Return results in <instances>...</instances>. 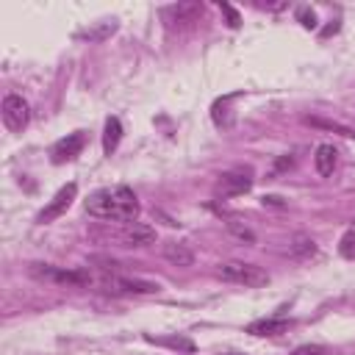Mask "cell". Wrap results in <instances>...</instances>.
Here are the masks:
<instances>
[{
  "instance_id": "cell-16",
  "label": "cell",
  "mask_w": 355,
  "mask_h": 355,
  "mask_svg": "<svg viewBox=\"0 0 355 355\" xmlns=\"http://www.w3.org/2000/svg\"><path fill=\"white\" fill-rule=\"evenodd\" d=\"M288 252L294 255V258H308V255H313L316 252V241L311 239V236H294V241H291V247H288Z\"/></svg>"
},
{
  "instance_id": "cell-18",
  "label": "cell",
  "mask_w": 355,
  "mask_h": 355,
  "mask_svg": "<svg viewBox=\"0 0 355 355\" xmlns=\"http://www.w3.org/2000/svg\"><path fill=\"white\" fill-rule=\"evenodd\" d=\"M338 252H341V258L355 261V227H349V230L338 239Z\"/></svg>"
},
{
  "instance_id": "cell-22",
  "label": "cell",
  "mask_w": 355,
  "mask_h": 355,
  "mask_svg": "<svg viewBox=\"0 0 355 355\" xmlns=\"http://www.w3.org/2000/svg\"><path fill=\"white\" fill-rule=\"evenodd\" d=\"M219 8L225 11V17H227V25H230V28H239V22H241V19H239L236 8H233V6H227V3H219Z\"/></svg>"
},
{
  "instance_id": "cell-12",
  "label": "cell",
  "mask_w": 355,
  "mask_h": 355,
  "mask_svg": "<svg viewBox=\"0 0 355 355\" xmlns=\"http://www.w3.org/2000/svg\"><path fill=\"white\" fill-rule=\"evenodd\" d=\"M200 14H202V3H178L164 11L166 19L172 17V22H197Z\"/></svg>"
},
{
  "instance_id": "cell-2",
  "label": "cell",
  "mask_w": 355,
  "mask_h": 355,
  "mask_svg": "<svg viewBox=\"0 0 355 355\" xmlns=\"http://www.w3.org/2000/svg\"><path fill=\"white\" fill-rule=\"evenodd\" d=\"M216 275L225 283H236V286H244V288H261V286L269 283V275L261 266L247 263V261H227L216 269Z\"/></svg>"
},
{
  "instance_id": "cell-23",
  "label": "cell",
  "mask_w": 355,
  "mask_h": 355,
  "mask_svg": "<svg viewBox=\"0 0 355 355\" xmlns=\"http://www.w3.org/2000/svg\"><path fill=\"white\" fill-rule=\"evenodd\" d=\"M297 17H300V22H302L305 28H316V14H313V11L300 8V11H297Z\"/></svg>"
},
{
  "instance_id": "cell-6",
  "label": "cell",
  "mask_w": 355,
  "mask_h": 355,
  "mask_svg": "<svg viewBox=\"0 0 355 355\" xmlns=\"http://www.w3.org/2000/svg\"><path fill=\"white\" fill-rule=\"evenodd\" d=\"M75 194H78V183H67V186H61L55 194H53V200L42 208V214H39V222L42 225H47V222H53V219H58L69 205H72V200H75Z\"/></svg>"
},
{
  "instance_id": "cell-14",
  "label": "cell",
  "mask_w": 355,
  "mask_h": 355,
  "mask_svg": "<svg viewBox=\"0 0 355 355\" xmlns=\"http://www.w3.org/2000/svg\"><path fill=\"white\" fill-rule=\"evenodd\" d=\"M119 139H122V122H119L116 116H108V119H105V133H103V150L111 155V153L116 150Z\"/></svg>"
},
{
  "instance_id": "cell-4",
  "label": "cell",
  "mask_w": 355,
  "mask_h": 355,
  "mask_svg": "<svg viewBox=\"0 0 355 355\" xmlns=\"http://www.w3.org/2000/svg\"><path fill=\"white\" fill-rule=\"evenodd\" d=\"M0 111H3V125H6L11 133L25 130L28 122H31V108H28V103H25L19 94H6Z\"/></svg>"
},
{
  "instance_id": "cell-19",
  "label": "cell",
  "mask_w": 355,
  "mask_h": 355,
  "mask_svg": "<svg viewBox=\"0 0 355 355\" xmlns=\"http://www.w3.org/2000/svg\"><path fill=\"white\" fill-rule=\"evenodd\" d=\"M305 122H308V125H316V128H324V130H336V133H341V136H347V139L355 136L352 128H344V125H338V122H324V119H319V116H308Z\"/></svg>"
},
{
  "instance_id": "cell-11",
  "label": "cell",
  "mask_w": 355,
  "mask_h": 355,
  "mask_svg": "<svg viewBox=\"0 0 355 355\" xmlns=\"http://www.w3.org/2000/svg\"><path fill=\"white\" fill-rule=\"evenodd\" d=\"M161 255L164 261H169L172 266H191L194 263V252L183 244V241H166L161 247Z\"/></svg>"
},
{
  "instance_id": "cell-9",
  "label": "cell",
  "mask_w": 355,
  "mask_h": 355,
  "mask_svg": "<svg viewBox=\"0 0 355 355\" xmlns=\"http://www.w3.org/2000/svg\"><path fill=\"white\" fill-rule=\"evenodd\" d=\"M122 241H125V247H147L155 241V230L144 222H130L122 230Z\"/></svg>"
},
{
  "instance_id": "cell-7",
  "label": "cell",
  "mask_w": 355,
  "mask_h": 355,
  "mask_svg": "<svg viewBox=\"0 0 355 355\" xmlns=\"http://www.w3.org/2000/svg\"><path fill=\"white\" fill-rule=\"evenodd\" d=\"M83 141H86V136H83L80 130H75V133H69V136L58 139V141L53 144V150H50L53 164H64V161H72L75 155H80Z\"/></svg>"
},
{
  "instance_id": "cell-21",
  "label": "cell",
  "mask_w": 355,
  "mask_h": 355,
  "mask_svg": "<svg viewBox=\"0 0 355 355\" xmlns=\"http://www.w3.org/2000/svg\"><path fill=\"white\" fill-rule=\"evenodd\" d=\"M291 355H327V349L319 347V344H302V347H297Z\"/></svg>"
},
{
  "instance_id": "cell-10",
  "label": "cell",
  "mask_w": 355,
  "mask_h": 355,
  "mask_svg": "<svg viewBox=\"0 0 355 355\" xmlns=\"http://www.w3.org/2000/svg\"><path fill=\"white\" fill-rule=\"evenodd\" d=\"M336 164H338V150L333 144H319L313 150V166H316V172L322 178H330L333 169H336Z\"/></svg>"
},
{
  "instance_id": "cell-1",
  "label": "cell",
  "mask_w": 355,
  "mask_h": 355,
  "mask_svg": "<svg viewBox=\"0 0 355 355\" xmlns=\"http://www.w3.org/2000/svg\"><path fill=\"white\" fill-rule=\"evenodd\" d=\"M86 214L103 222H136L139 216V197L130 186L119 183V186H105L89 194L86 200Z\"/></svg>"
},
{
  "instance_id": "cell-20",
  "label": "cell",
  "mask_w": 355,
  "mask_h": 355,
  "mask_svg": "<svg viewBox=\"0 0 355 355\" xmlns=\"http://www.w3.org/2000/svg\"><path fill=\"white\" fill-rule=\"evenodd\" d=\"M158 344H166V347H175V349H186V352L194 349V344L186 341V338H158Z\"/></svg>"
},
{
  "instance_id": "cell-13",
  "label": "cell",
  "mask_w": 355,
  "mask_h": 355,
  "mask_svg": "<svg viewBox=\"0 0 355 355\" xmlns=\"http://www.w3.org/2000/svg\"><path fill=\"white\" fill-rule=\"evenodd\" d=\"M288 324H291L288 319L272 316V319H258V322H252V324L247 327V333H252V336H277V333H283Z\"/></svg>"
},
{
  "instance_id": "cell-15",
  "label": "cell",
  "mask_w": 355,
  "mask_h": 355,
  "mask_svg": "<svg viewBox=\"0 0 355 355\" xmlns=\"http://www.w3.org/2000/svg\"><path fill=\"white\" fill-rule=\"evenodd\" d=\"M116 31V19L111 22H100L97 28H86V31H78V39H89V42H100L105 36H111Z\"/></svg>"
},
{
  "instance_id": "cell-8",
  "label": "cell",
  "mask_w": 355,
  "mask_h": 355,
  "mask_svg": "<svg viewBox=\"0 0 355 355\" xmlns=\"http://www.w3.org/2000/svg\"><path fill=\"white\" fill-rule=\"evenodd\" d=\"M158 283L153 280H136V277H114L108 280V291L114 294H158Z\"/></svg>"
},
{
  "instance_id": "cell-17",
  "label": "cell",
  "mask_w": 355,
  "mask_h": 355,
  "mask_svg": "<svg viewBox=\"0 0 355 355\" xmlns=\"http://www.w3.org/2000/svg\"><path fill=\"white\" fill-rule=\"evenodd\" d=\"M227 230H230L239 241H247V244H252V241H255L252 227H250V225H244L241 219H227Z\"/></svg>"
},
{
  "instance_id": "cell-5",
  "label": "cell",
  "mask_w": 355,
  "mask_h": 355,
  "mask_svg": "<svg viewBox=\"0 0 355 355\" xmlns=\"http://www.w3.org/2000/svg\"><path fill=\"white\" fill-rule=\"evenodd\" d=\"M252 189V169H230L216 180V197H239Z\"/></svg>"
},
{
  "instance_id": "cell-3",
  "label": "cell",
  "mask_w": 355,
  "mask_h": 355,
  "mask_svg": "<svg viewBox=\"0 0 355 355\" xmlns=\"http://www.w3.org/2000/svg\"><path fill=\"white\" fill-rule=\"evenodd\" d=\"M31 275L47 283H58V286H89L92 277L80 269H64V266H50V263H33Z\"/></svg>"
}]
</instances>
